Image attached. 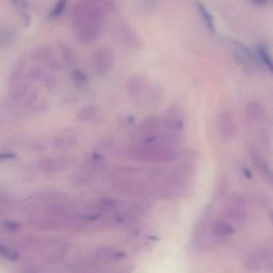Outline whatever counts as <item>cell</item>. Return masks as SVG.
<instances>
[{"mask_svg": "<svg viewBox=\"0 0 273 273\" xmlns=\"http://www.w3.org/2000/svg\"><path fill=\"white\" fill-rule=\"evenodd\" d=\"M107 13L90 0H81L73 11V23L80 42L91 44L102 34L104 18Z\"/></svg>", "mask_w": 273, "mask_h": 273, "instance_id": "6da1fadb", "label": "cell"}, {"mask_svg": "<svg viewBox=\"0 0 273 273\" xmlns=\"http://www.w3.org/2000/svg\"><path fill=\"white\" fill-rule=\"evenodd\" d=\"M135 155L145 160H156V161H166L173 160L176 157V153L172 148L163 145L148 144L141 146L135 150Z\"/></svg>", "mask_w": 273, "mask_h": 273, "instance_id": "7a4b0ae2", "label": "cell"}, {"mask_svg": "<svg viewBox=\"0 0 273 273\" xmlns=\"http://www.w3.org/2000/svg\"><path fill=\"white\" fill-rule=\"evenodd\" d=\"M235 49H236V58L241 68L250 74H256L260 71L261 63L259 62L256 53H252L247 46L239 42H235Z\"/></svg>", "mask_w": 273, "mask_h": 273, "instance_id": "3957f363", "label": "cell"}, {"mask_svg": "<svg viewBox=\"0 0 273 273\" xmlns=\"http://www.w3.org/2000/svg\"><path fill=\"white\" fill-rule=\"evenodd\" d=\"M224 218L231 223L244 222L248 218L245 198L238 194L233 195L229 200V205L224 209Z\"/></svg>", "mask_w": 273, "mask_h": 273, "instance_id": "277c9868", "label": "cell"}, {"mask_svg": "<svg viewBox=\"0 0 273 273\" xmlns=\"http://www.w3.org/2000/svg\"><path fill=\"white\" fill-rule=\"evenodd\" d=\"M217 130L222 141L233 140L237 135V125L233 115L224 110L217 117Z\"/></svg>", "mask_w": 273, "mask_h": 273, "instance_id": "5b68a950", "label": "cell"}, {"mask_svg": "<svg viewBox=\"0 0 273 273\" xmlns=\"http://www.w3.org/2000/svg\"><path fill=\"white\" fill-rule=\"evenodd\" d=\"M93 68L100 75H104L110 71L114 63V54L108 47L98 48L93 54Z\"/></svg>", "mask_w": 273, "mask_h": 273, "instance_id": "8992f818", "label": "cell"}, {"mask_svg": "<svg viewBox=\"0 0 273 273\" xmlns=\"http://www.w3.org/2000/svg\"><path fill=\"white\" fill-rule=\"evenodd\" d=\"M31 57L34 60L44 63L49 70L57 71L61 68V62L54 53L53 48L50 45H42L32 51Z\"/></svg>", "mask_w": 273, "mask_h": 273, "instance_id": "52a82bcc", "label": "cell"}, {"mask_svg": "<svg viewBox=\"0 0 273 273\" xmlns=\"http://www.w3.org/2000/svg\"><path fill=\"white\" fill-rule=\"evenodd\" d=\"M28 78L31 80L40 81L43 85L46 86L48 89L54 88L57 84L56 75L51 73L50 71L43 69L40 65H36V67L30 69V71L28 72Z\"/></svg>", "mask_w": 273, "mask_h": 273, "instance_id": "ba28073f", "label": "cell"}, {"mask_svg": "<svg viewBox=\"0 0 273 273\" xmlns=\"http://www.w3.org/2000/svg\"><path fill=\"white\" fill-rule=\"evenodd\" d=\"M245 115L250 124H263L266 119V109L258 102H251L246 107Z\"/></svg>", "mask_w": 273, "mask_h": 273, "instance_id": "9c48e42d", "label": "cell"}, {"mask_svg": "<svg viewBox=\"0 0 273 273\" xmlns=\"http://www.w3.org/2000/svg\"><path fill=\"white\" fill-rule=\"evenodd\" d=\"M251 157H252L253 163L255 165L256 169L258 170V172L261 174V176H263L267 181L273 185V170L271 169L270 165L266 161V159L257 151H253L252 154H251Z\"/></svg>", "mask_w": 273, "mask_h": 273, "instance_id": "30bf717a", "label": "cell"}, {"mask_svg": "<svg viewBox=\"0 0 273 273\" xmlns=\"http://www.w3.org/2000/svg\"><path fill=\"white\" fill-rule=\"evenodd\" d=\"M266 257H267V252L251 253L245 258L244 266L247 270H250V271H258L261 269H265Z\"/></svg>", "mask_w": 273, "mask_h": 273, "instance_id": "8fae6325", "label": "cell"}, {"mask_svg": "<svg viewBox=\"0 0 273 273\" xmlns=\"http://www.w3.org/2000/svg\"><path fill=\"white\" fill-rule=\"evenodd\" d=\"M147 85V81L145 77L141 75L132 76L126 82V90L129 95L139 96L141 93H143Z\"/></svg>", "mask_w": 273, "mask_h": 273, "instance_id": "7c38bea8", "label": "cell"}, {"mask_svg": "<svg viewBox=\"0 0 273 273\" xmlns=\"http://www.w3.org/2000/svg\"><path fill=\"white\" fill-rule=\"evenodd\" d=\"M26 69H27V56L26 54H21L15 62V64L13 65L12 72H11L10 75V84H14L16 82L24 80Z\"/></svg>", "mask_w": 273, "mask_h": 273, "instance_id": "4fadbf2b", "label": "cell"}, {"mask_svg": "<svg viewBox=\"0 0 273 273\" xmlns=\"http://www.w3.org/2000/svg\"><path fill=\"white\" fill-rule=\"evenodd\" d=\"M211 232L217 238L225 239V238H228V237H231L232 235H234L235 228L233 227L231 222H228L225 219H220V220H217L213 224Z\"/></svg>", "mask_w": 273, "mask_h": 273, "instance_id": "5bb4252c", "label": "cell"}, {"mask_svg": "<svg viewBox=\"0 0 273 273\" xmlns=\"http://www.w3.org/2000/svg\"><path fill=\"white\" fill-rule=\"evenodd\" d=\"M77 117L82 122H91V123H97L101 122L103 118V114L100 109L96 106H86L80 109Z\"/></svg>", "mask_w": 273, "mask_h": 273, "instance_id": "9a60e30c", "label": "cell"}, {"mask_svg": "<svg viewBox=\"0 0 273 273\" xmlns=\"http://www.w3.org/2000/svg\"><path fill=\"white\" fill-rule=\"evenodd\" d=\"M255 53L261 65L268 69L273 74V57L268 47L264 44H259L256 46Z\"/></svg>", "mask_w": 273, "mask_h": 273, "instance_id": "2e32d148", "label": "cell"}, {"mask_svg": "<svg viewBox=\"0 0 273 273\" xmlns=\"http://www.w3.org/2000/svg\"><path fill=\"white\" fill-rule=\"evenodd\" d=\"M10 85H11L10 96L15 101L20 100V98H25V96L32 90L30 83H28L24 80L16 82L14 84H10Z\"/></svg>", "mask_w": 273, "mask_h": 273, "instance_id": "e0dca14e", "label": "cell"}, {"mask_svg": "<svg viewBox=\"0 0 273 273\" xmlns=\"http://www.w3.org/2000/svg\"><path fill=\"white\" fill-rule=\"evenodd\" d=\"M166 125L172 130H180L184 126L181 114L177 109H172L166 117Z\"/></svg>", "mask_w": 273, "mask_h": 273, "instance_id": "ac0fdd59", "label": "cell"}, {"mask_svg": "<svg viewBox=\"0 0 273 273\" xmlns=\"http://www.w3.org/2000/svg\"><path fill=\"white\" fill-rule=\"evenodd\" d=\"M196 9H198V12L201 16V18L203 19L205 26L207 27L209 31L211 32H216V25H215V20L214 17L211 15V13L209 12L207 8L201 4V3H196Z\"/></svg>", "mask_w": 273, "mask_h": 273, "instance_id": "d6986e66", "label": "cell"}, {"mask_svg": "<svg viewBox=\"0 0 273 273\" xmlns=\"http://www.w3.org/2000/svg\"><path fill=\"white\" fill-rule=\"evenodd\" d=\"M77 143V138L73 135H62L54 139L53 145L57 149H67L73 147Z\"/></svg>", "mask_w": 273, "mask_h": 273, "instance_id": "ffe728a7", "label": "cell"}, {"mask_svg": "<svg viewBox=\"0 0 273 273\" xmlns=\"http://www.w3.org/2000/svg\"><path fill=\"white\" fill-rule=\"evenodd\" d=\"M59 51H60L62 60L67 64L73 67V65L77 63V57H76L75 52L67 44H64V43H59Z\"/></svg>", "mask_w": 273, "mask_h": 273, "instance_id": "44dd1931", "label": "cell"}, {"mask_svg": "<svg viewBox=\"0 0 273 273\" xmlns=\"http://www.w3.org/2000/svg\"><path fill=\"white\" fill-rule=\"evenodd\" d=\"M39 167L44 172H57L61 169V162L56 159H44L39 162Z\"/></svg>", "mask_w": 273, "mask_h": 273, "instance_id": "7402d4cb", "label": "cell"}, {"mask_svg": "<svg viewBox=\"0 0 273 273\" xmlns=\"http://www.w3.org/2000/svg\"><path fill=\"white\" fill-rule=\"evenodd\" d=\"M71 79L76 86L81 88V86L85 85L86 82H88V76H86V74L83 71L79 69H75L71 74Z\"/></svg>", "mask_w": 273, "mask_h": 273, "instance_id": "603a6c76", "label": "cell"}, {"mask_svg": "<svg viewBox=\"0 0 273 273\" xmlns=\"http://www.w3.org/2000/svg\"><path fill=\"white\" fill-rule=\"evenodd\" d=\"M15 35L16 32L12 28L0 29V46L8 45L15 39Z\"/></svg>", "mask_w": 273, "mask_h": 273, "instance_id": "cb8c5ba5", "label": "cell"}, {"mask_svg": "<svg viewBox=\"0 0 273 273\" xmlns=\"http://www.w3.org/2000/svg\"><path fill=\"white\" fill-rule=\"evenodd\" d=\"M67 5H68V0H58L50 11V18L52 19L58 18L63 13V11L65 7H67Z\"/></svg>", "mask_w": 273, "mask_h": 273, "instance_id": "d4e9b609", "label": "cell"}, {"mask_svg": "<svg viewBox=\"0 0 273 273\" xmlns=\"http://www.w3.org/2000/svg\"><path fill=\"white\" fill-rule=\"evenodd\" d=\"M13 3L16 7V10H18L19 12V15L21 16V19L24 20V24L27 25V21L26 19H30V16H29V13H28V10H27V7L25 5V3L23 2V0H13Z\"/></svg>", "mask_w": 273, "mask_h": 273, "instance_id": "484cf974", "label": "cell"}, {"mask_svg": "<svg viewBox=\"0 0 273 273\" xmlns=\"http://www.w3.org/2000/svg\"><path fill=\"white\" fill-rule=\"evenodd\" d=\"M90 2L100 6L106 13H108L109 11H111L115 5V0H90Z\"/></svg>", "mask_w": 273, "mask_h": 273, "instance_id": "4316f807", "label": "cell"}, {"mask_svg": "<svg viewBox=\"0 0 273 273\" xmlns=\"http://www.w3.org/2000/svg\"><path fill=\"white\" fill-rule=\"evenodd\" d=\"M38 98H39V94H38V92L35 91V90H31V91L25 96V104H26L28 107L35 106V104L38 102Z\"/></svg>", "mask_w": 273, "mask_h": 273, "instance_id": "83f0119b", "label": "cell"}, {"mask_svg": "<svg viewBox=\"0 0 273 273\" xmlns=\"http://www.w3.org/2000/svg\"><path fill=\"white\" fill-rule=\"evenodd\" d=\"M5 227L7 229H10V231H16V229L18 228V224L12 221H8L5 223Z\"/></svg>", "mask_w": 273, "mask_h": 273, "instance_id": "f1b7e54d", "label": "cell"}, {"mask_svg": "<svg viewBox=\"0 0 273 273\" xmlns=\"http://www.w3.org/2000/svg\"><path fill=\"white\" fill-rule=\"evenodd\" d=\"M251 2H252L255 5H257V6H263V5L267 4L268 0H251Z\"/></svg>", "mask_w": 273, "mask_h": 273, "instance_id": "f546056e", "label": "cell"}]
</instances>
